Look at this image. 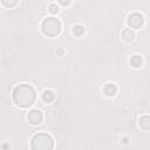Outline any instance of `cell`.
<instances>
[{
  "label": "cell",
  "mask_w": 150,
  "mask_h": 150,
  "mask_svg": "<svg viewBox=\"0 0 150 150\" xmlns=\"http://www.w3.org/2000/svg\"><path fill=\"white\" fill-rule=\"evenodd\" d=\"M103 91H104V94H105L107 96L111 97V96H115V95H116V93H117V88H116V86H115L114 83H108V84L104 86Z\"/></svg>",
  "instance_id": "cell-6"
},
{
  "label": "cell",
  "mask_w": 150,
  "mask_h": 150,
  "mask_svg": "<svg viewBox=\"0 0 150 150\" xmlns=\"http://www.w3.org/2000/svg\"><path fill=\"white\" fill-rule=\"evenodd\" d=\"M139 127L144 131H148L150 129V118H149L148 115H144V116H142L139 118Z\"/></svg>",
  "instance_id": "cell-7"
},
{
  "label": "cell",
  "mask_w": 150,
  "mask_h": 150,
  "mask_svg": "<svg viewBox=\"0 0 150 150\" xmlns=\"http://www.w3.org/2000/svg\"><path fill=\"white\" fill-rule=\"evenodd\" d=\"M42 100H43L45 102H47V103L53 102V101L55 100V94H54V91H53V90H49V89L45 90L43 94H42Z\"/></svg>",
  "instance_id": "cell-9"
},
{
  "label": "cell",
  "mask_w": 150,
  "mask_h": 150,
  "mask_svg": "<svg viewBox=\"0 0 150 150\" xmlns=\"http://www.w3.org/2000/svg\"><path fill=\"white\" fill-rule=\"evenodd\" d=\"M48 8H49V12H50L52 14H56V13L59 12V7H57L56 4H50Z\"/></svg>",
  "instance_id": "cell-13"
},
{
  "label": "cell",
  "mask_w": 150,
  "mask_h": 150,
  "mask_svg": "<svg viewBox=\"0 0 150 150\" xmlns=\"http://www.w3.org/2000/svg\"><path fill=\"white\" fill-rule=\"evenodd\" d=\"M130 64H131L132 67H135V68L139 67V66L142 64V57H141L139 55H134V56L130 59Z\"/></svg>",
  "instance_id": "cell-10"
},
{
  "label": "cell",
  "mask_w": 150,
  "mask_h": 150,
  "mask_svg": "<svg viewBox=\"0 0 150 150\" xmlns=\"http://www.w3.org/2000/svg\"><path fill=\"white\" fill-rule=\"evenodd\" d=\"M62 25L56 18H46L41 23V30L47 38H55L61 33Z\"/></svg>",
  "instance_id": "cell-2"
},
{
  "label": "cell",
  "mask_w": 150,
  "mask_h": 150,
  "mask_svg": "<svg viewBox=\"0 0 150 150\" xmlns=\"http://www.w3.org/2000/svg\"><path fill=\"white\" fill-rule=\"evenodd\" d=\"M13 102L19 108H28L34 104L36 98L35 89L29 84H19L13 89Z\"/></svg>",
  "instance_id": "cell-1"
},
{
  "label": "cell",
  "mask_w": 150,
  "mask_h": 150,
  "mask_svg": "<svg viewBox=\"0 0 150 150\" xmlns=\"http://www.w3.org/2000/svg\"><path fill=\"white\" fill-rule=\"evenodd\" d=\"M122 38H123L124 41L130 42V41H132L134 38H135V33H134V30H132L131 28H127V29L123 30V33H122Z\"/></svg>",
  "instance_id": "cell-8"
},
{
  "label": "cell",
  "mask_w": 150,
  "mask_h": 150,
  "mask_svg": "<svg viewBox=\"0 0 150 150\" xmlns=\"http://www.w3.org/2000/svg\"><path fill=\"white\" fill-rule=\"evenodd\" d=\"M73 32H74V34H75L76 36H81V35L83 34V32H84V28H83L81 25H76V26H74Z\"/></svg>",
  "instance_id": "cell-12"
},
{
  "label": "cell",
  "mask_w": 150,
  "mask_h": 150,
  "mask_svg": "<svg viewBox=\"0 0 150 150\" xmlns=\"http://www.w3.org/2000/svg\"><path fill=\"white\" fill-rule=\"evenodd\" d=\"M53 138L46 132H39L33 136L30 148L34 150H49L53 149Z\"/></svg>",
  "instance_id": "cell-3"
},
{
  "label": "cell",
  "mask_w": 150,
  "mask_h": 150,
  "mask_svg": "<svg viewBox=\"0 0 150 150\" xmlns=\"http://www.w3.org/2000/svg\"><path fill=\"white\" fill-rule=\"evenodd\" d=\"M0 1H1V4H2L5 7H7V8H12V7L16 6V4H18L19 0H0Z\"/></svg>",
  "instance_id": "cell-11"
},
{
  "label": "cell",
  "mask_w": 150,
  "mask_h": 150,
  "mask_svg": "<svg viewBox=\"0 0 150 150\" xmlns=\"http://www.w3.org/2000/svg\"><path fill=\"white\" fill-rule=\"evenodd\" d=\"M144 23V18L139 13H132L127 19V25L131 29H139Z\"/></svg>",
  "instance_id": "cell-4"
},
{
  "label": "cell",
  "mask_w": 150,
  "mask_h": 150,
  "mask_svg": "<svg viewBox=\"0 0 150 150\" xmlns=\"http://www.w3.org/2000/svg\"><path fill=\"white\" fill-rule=\"evenodd\" d=\"M57 1H59V4L62 5V6H68L71 0H57Z\"/></svg>",
  "instance_id": "cell-14"
},
{
  "label": "cell",
  "mask_w": 150,
  "mask_h": 150,
  "mask_svg": "<svg viewBox=\"0 0 150 150\" xmlns=\"http://www.w3.org/2000/svg\"><path fill=\"white\" fill-rule=\"evenodd\" d=\"M28 123L32 125H39L43 121V114L39 109H32L27 115Z\"/></svg>",
  "instance_id": "cell-5"
}]
</instances>
